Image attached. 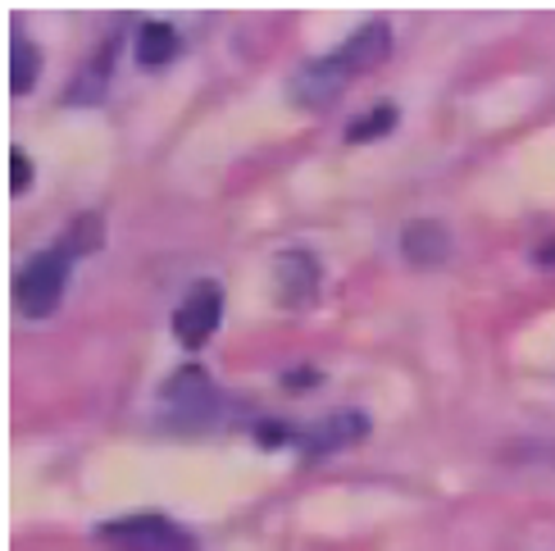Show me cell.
<instances>
[{
	"label": "cell",
	"mask_w": 555,
	"mask_h": 551,
	"mask_svg": "<svg viewBox=\"0 0 555 551\" xmlns=\"http://www.w3.org/2000/svg\"><path fill=\"white\" fill-rule=\"evenodd\" d=\"M64 283H68V256L60 246L41 251V256H33L28 265L18 269L14 302H18V310L28 319H46V315H55L60 296H64Z\"/></svg>",
	"instance_id": "6da1fadb"
},
{
	"label": "cell",
	"mask_w": 555,
	"mask_h": 551,
	"mask_svg": "<svg viewBox=\"0 0 555 551\" xmlns=\"http://www.w3.org/2000/svg\"><path fill=\"white\" fill-rule=\"evenodd\" d=\"M96 538L105 547H114V551H201L192 542V534L178 529V524L165 520V515H128V520H114V524H101Z\"/></svg>",
	"instance_id": "7a4b0ae2"
},
{
	"label": "cell",
	"mask_w": 555,
	"mask_h": 551,
	"mask_svg": "<svg viewBox=\"0 0 555 551\" xmlns=\"http://www.w3.org/2000/svg\"><path fill=\"white\" fill-rule=\"evenodd\" d=\"M219 319H223V292L215 283H196L173 310V337L182 347H205L210 333L219 329Z\"/></svg>",
	"instance_id": "3957f363"
},
{
	"label": "cell",
	"mask_w": 555,
	"mask_h": 551,
	"mask_svg": "<svg viewBox=\"0 0 555 551\" xmlns=\"http://www.w3.org/2000/svg\"><path fill=\"white\" fill-rule=\"evenodd\" d=\"M273 296L283 310H306L319 296V260L310 251H283L273 260Z\"/></svg>",
	"instance_id": "277c9868"
},
{
	"label": "cell",
	"mask_w": 555,
	"mask_h": 551,
	"mask_svg": "<svg viewBox=\"0 0 555 551\" xmlns=\"http://www.w3.org/2000/svg\"><path fill=\"white\" fill-rule=\"evenodd\" d=\"M369 433V420L360 415V410H333V415L314 420L310 428L296 433V447L306 456H333L341 447H356L360 438Z\"/></svg>",
	"instance_id": "5b68a950"
},
{
	"label": "cell",
	"mask_w": 555,
	"mask_h": 551,
	"mask_svg": "<svg viewBox=\"0 0 555 551\" xmlns=\"http://www.w3.org/2000/svg\"><path fill=\"white\" fill-rule=\"evenodd\" d=\"M346 82H351V74L341 68V60H337V55H323V60L306 64V68H300V74L292 78V97H296L300 105H310V110H323V105H333V101L341 97Z\"/></svg>",
	"instance_id": "8992f818"
},
{
	"label": "cell",
	"mask_w": 555,
	"mask_h": 551,
	"mask_svg": "<svg viewBox=\"0 0 555 551\" xmlns=\"http://www.w3.org/2000/svg\"><path fill=\"white\" fill-rule=\"evenodd\" d=\"M333 55L341 60V68H346L351 78L369 74V68H378V64L391 55V33H387V23H378V18L364 23V28H356Z\"/></svg>",
	"instance_id": "52a82bcc"
},
{
	"label": "cell",
	"mask_w": 555,
	"mask_h": 551,
	"mask_svg": "<svg viewBox=\"0 0 555 551\" xmlns=\"http://www.w3.org/2000/svg\"><path fill=\"white\" fill-rule=\"evenodd\" d=\"M165 401L173 415H188V420H201V415H210V406H215V387H210V374L205 370H178L165 387Z\"/></svg>",
	"instance_id": "ba28073f"
},
{
	"label": "cell",
	"mask_w": 555,
	"mask_h": 551,
	"mask_svg": "<svg viewBox=\"0 0 555 551\" xmlns=\"http://www.w3.org/2000/svg\"><path fill=\"white\" fill-rule=\"evenodd\" d=\"M401 251H405V260L410 265H437V260H447V251H451V233L437 219H420V223H410L405 233H401Z\"/></svg>",
	"instance_id": "9c48e42d"
},
{
	"label": "cell",
	"mask_w": 555,
	"mask_h": 551,
	"mask_svg": "<svg viewBox=\"0 0 555 551\" xmlns=\"http://www.w3.org/2000/svg\"><path fill=\"white\" fill-rule=\"evenodd\" d=\"M37 74H41V51L14 28V37H10V87H14V97H23V91L37 82Z\"/></svg>",
	"instance_id": "30bf717a"
},
{
	"label": "cell",
	"mask_w": 555,
	"mask_h": 551,
	"mask_svg": "<svg viewBox=\"0 0 555 551\" xmlns=\"http://www.w3.org/2000/svg\"><path fill=\"white\" fill-rule=\"evenodd\" d=\"M178 55V33L169 23H146L142 33H137V60L142 64H169Z\"/></svg>",
	"instance_id": "8fae6325"
},
{
	"label": "cell",
	"mask_w": 555,
	"mask_h": 551,
	"mask_svg": "<svg viewBox=\"0 0 555 551\" xmlns=\"http://www.w3.org/2000/svg\"><path fill=\"white\" fill-rule=\"evenodd\" d=\"M101 233H105L101 215H78L74 223L64 228L60 251H64V256H87V251H96V246H101Z\"/></svg>",
	"instance_id": "7c38bea8"
},
{
	"label": "cell",
	"mask_w": 555,
	"mask_h": 551,
	"mask_svg": "<svg viewBox=\"0 0 555 551\" xmlns=\"http://www.w3.org/2000/svg\"><path fill=\"white\" fill-rule=\"evenodd\" d=\"M391 124H397V110H391V105H378L374 114H360V119L346 128V142H374V137H383Z\"/></svg>",
	"instance_id": "4fadbf2b"
},
{
	"label": "cell",
	"mask_w": 555,
	"mask_h": 551,
	"mask_svg": "<svg viewBox=\"0 0 555 551\" xmlns=\"http://www.w3.org/2000/svg\"><path fill=\"white\" fill-rule=\"evenodd\" d=\"M28 178H33V165H28V155H23L18 146L10 151V192H28Z\"/></svg>",
	"instance_id": "5bb4252c"
}]
</instances>
